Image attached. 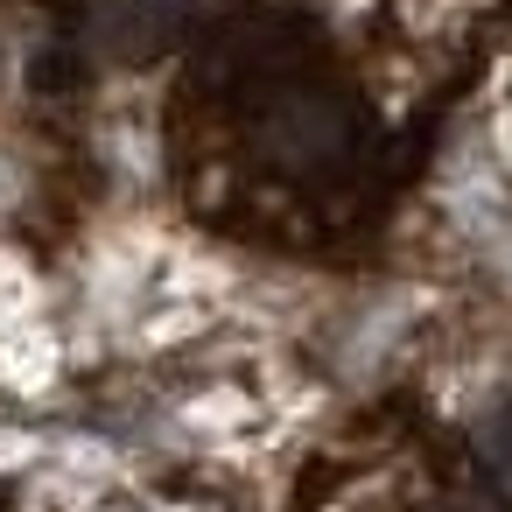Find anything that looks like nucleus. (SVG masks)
<instances>
[{"mask_svg": "<svg viewBox=\"0 0 512 512\" xmlns=\"http://www.w3.org/2000/svg\"><path fill=\"white\" fill-rule=\"evenodd\" d=\"M358 106L337 99L330 85L302 78V71H274L260 78V99H253V148L260 162L288 169V176H337L358 162Z\"/></svg>", "mask_w": 512, "mask_h": 512, "instance_id": "1", "label": "nucleus"}, {"mask_svg": "<svg viewBox=\"0 0 512 512\" xmlns=\"http://www.w3.org/2000/svg\"><path fill=\"white\" fill-rule=\"evenodd\" d=\"M176 22H183L176 0H92V15H85L92 43L106 57H120V64H141V57L169 50Z\"/></svg>", "mask_w": 512, "mask_h": 512, "instance_id": "2", "label": "nucleus"}]
</instances>
